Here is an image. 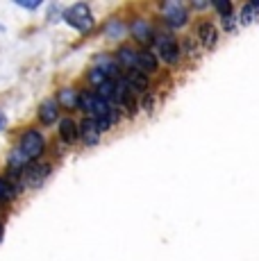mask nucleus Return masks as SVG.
Segmentation results:
<instances>
[{
    "label": "nucleus",
    "instance_id": "1",
    "mask_svg": "<svg viewBox=\"0 0 259 261\" xmlns=\"http://www.w3.org/2000/svg\"><path fill=\"white\" fill-rule=\"evenodd\" d=\"M43 150H46V141H43V137L39 132H34V129H30V132L23 134L21 143H18V150L9 157V164H12V168L21 170L28 162L41 157Z\"/></svg>",
    "mask_w": 259,
    "mask_h": 261
},
{
    "label": "nucleus",
    "instance_id": "2",
    "mask_svg": "<svg viewBox=\"0 0 259 261\" xmlns=\"http://www.w3.org/2000/svg\"><path fill=\"white\" fill-rule=\"evenodd\" d=\"M64 18H66L68 25H73L80 32H87V30L93 28V14L84 3H77V5H73L71 9H66Z\"/></svg>",
    "mask_w": 259,
    "mask_h": 261
},
{
    "label": "nucleus",
    "instance_id": "3",
    "mask_svg": "<svg viewBox=\"0 0 259 261\" xmlns=\"http://www.w3.org/2000/svg\"><path fill=\"white\" fill-rule=\"evenodd\" d=\"M157 48H159V57H162L166 64H177L180 62L182 50H180V46H177V41H173L171 37L162 34V37L157 39Z\"/></svg>",
    "mask_w": 259,
    "mask_h": 261
},
{
    "label": "nucleus",
    "instance_id": "4",
    "mask_svg": "<svg viewBox=\"0 0 259 261\" xmlns=\"http://www.w3.org/2000/svg\"><path fill=\"white\" fill-rule=\"evenodd\" d=\"M82 105L84 109H87L89 114H91L93 118H102V116H107L109 112H112V107H109V102L105 98H100V95H93V93H89V95H84L82 98Z\"/></svg>",
    "mask_w": 259,
    "mask_h": 261
},
{
    "label": "nucleus",
    "instance_id": "5",
    "mask_svg": "<svg viewBox=\"0 0 259 261\" xmlns=\"http://www.w3.org/2000/svg\"><path fill=\"white\" fill-rule=\"evenodd\" d=\"M48 173H50V166H48V164H32V166H28L25 173H23V182L32 189H39L43 182H46Z\"/></svg>",
    "mask_w": 259,
    "mask_h": 261
},
{
    "label": "nucleus",
    "instance_id": "6",
    "mask_svg": "<svg viewBox=\"0 0 259 261\" xmlns=\"http://www.w3.org/2000/svg\"><path fill=\"white\" fill-rule=\"evenodd\" d=\"M164 16L168 18V23L173 28H182L187 23V9L180 3H168V5H164Z\"/></svg>",
    "mask_w": 259,
    "mask_h": 261
},
{
    "label": "nucleus",
    "instance_id": "7",
    "mask_svg": "<svg viewBox=\"0 0 259 261\" xmlns=\"http://www.w3.org/2000/svg\"><path fill=\"white\" fill-rule=\"evenodd\" d=\"M80 134H82L87 145H96L100 141V127H98L96 118H84L82 125H80Z\"/></svg>",
    "mask_w": 259,
    "mask_h": 261
},
{
    "label": "nucleus",
    "instance_id": "8",
    "mask_svg": "<svg viewBox=\"0 0 259 261\" xmlns=\"http://www.w3.org/2000/svg\"><path fill=\"white\" fill-rule=\"evenodd\" d=\"M198 37H200V43H202V46L212 50V48L218 43V30L214 28L212 23H202L200 28H198Z\"/></svg>",
    "mask_w": 259,
    "mask_h": 261
},
{
    "label": "nucleus",
    "instance_id": "9",
    "mask_svg": "<svg viewBox=\"0 0 259 261\" xmlns=\"http://www.w3.org/2000/svg\"><path fill=\"white\" fill-rule=\"evenodd\" d=\"M125 84L132 93H143L148 89V77H146V73H141V71H132V73H127Z\"/></svg>",
    "mask_w": 259,
    "mask_h": 261
},
{
    "label": "nucleus",
    "instance_id": "10",
    "mask_svg": "<svg viewBox=\"0 0 259 261\" xmlns=\"http://www.w3.org/2000/svg\"><path fill=\"white\" fill-rule=\"evenodd\" d=\"M39 118L43 125H50L57 120V100H43L39 107Z\"/></svg>",
    "mask_w": 259,
    "mask_h": 261
},
{
    "label": "nucleus",
    "instance_id": "11",
    "mask_svg": "<svg viewBox=\"0 0 259 261\" xmlns=\"http://www.w3.org/2000/svg\"><path fill=\"white\" fill-rule=\"evenodd\" d=\"M59 137H62L64 143H73L77 139V127L71 118H64L59 120Z\"/></svg>",
    "mask_w": 259,
    "mask_h": 261
},
{
    "label": "nucleus",
    "instance_id": "12",
    "mask_svg": "<svg viewBox=\"0 0 259 261\" xmlns=\"http://www.w3.org/2000/svg\"><path fill=\"white\" fill-rule=\"evenodd\" d=\"M96 68H98V71H102L109 80H114L118 75V64L114 62V59H109L107 55H100V57L96 59Z\"/></svg>",
    "mask_w": 259,
    "mask_h": 261
},
{
    "label": "nucleus",
    "instance_id": "13",
    "mask_svg": "<svg viewBox=\"0 0 259 261\" xmlns=\"http://www.w3.org/2000/svg\"><path fill=\"white\" fill-rule=\"evenodd\" d=\"M137 68L141 73H152L157 68V57L152 53H148V50H143V53H139V57H137Z\"/></svg>",
    "mask_w": 259,
    "mask_h": 261
},
{
    "label": "nucleus",
    "instance_id": "14",
    "mask_svg": "<svg viewBox=\"0 0 259 261\" xmlns=\"http://www.w3.org/2000/svg\"><path fill=\"white\" fill-rule=\"evenodd\" d=\"M132 34H134V39H139V41H143V43H148L152 39V28L148 25L146 21H134L132 23Z\"/></svg>",
    "mask_w": 259,
    "mask_h": 261
},
{
    "label": "nucleus",
    "instance_id": "15",
    "mask_svg": "<svg viewBox=\"0 0 259 261\" xmlns=\"http://www.w3.org/2000/svg\"><path fill=\"white\" fill-rule=\"evenodd\" d=\"M257 16H259V3H250V5H246V7L241 9L239 23H241V25H250V23L257 21Z\"/></svg>",
    "mask_w": 259,
    "mask_h": 261
},
{
    "label": "nucleus",
    "instance_id": "16",
    "mask_svg": "<svg viewBox=\"0 0 259 261\" xmlns=\"http://www.w3.org/2000/svg\"><path fill=\"white\" fill-rule=\"evenodd\" d=\"M59 102H62L64 107L73 109V107H80L82 98H77V93L73 91V89H64V91H59Z\"/></svg>",
    "mask_w": 259,
    "mask_h": 261
},
{
    "label": "nucleus",
    "instance_id": "17",
    "mask_svg": "<svg viewBox=\"0 0 259 261\" xmlns=\"http://www.w3.org/2000/svg\"><path fill=\"white\" fill-rule=\"evenodd\" d=\"M137 57H139V53H134V50H130V48H123L121 53H118V62L127 68H137Z\"/></svg>",
    "mask_w": 259,
    "mask_h": 261
},
{
    "label": "nucleus",
    "instance_id": "18",
    "mask_svg": "<svg viewBox=\"0 0 259 261\" xmlns=\"http://www.w3.org/2000/svg\"><path fill=\"white\" fill-rule=\"evenodd\" d=\"M12 198H14V189L9 187L5 179H0V200H3V202H9Z\"/></svg>",
    "mask_w": 259,
    "mask_h": 261
},
{
    "label": "nucleus",
    "instance_id": "19",
    "mask_svg": "<svg viewBox=\"0 0 259 261\" xmlns=\"http://www.w3.org/2000/svg\"><path fill=\"white\" fill-rule=\"evenodd\" d=\"M223 28H225V30H234V28H237V16H234V14L223 16Z\"/></svg>",
    "mask_w": 259,
    "mask_h": 261
},
{
    "label": "nucleus",
    "instance_id": "20",
    "mask_svg": "<svg viewBox=\"0 0 259 261\" xmlns=\"http://www.w3.org/2000/svg\"><path fill=\"white\" fill-rule=\"evenodd\" d=\"M214 7H216L218 12L223 14V16H227V14H232V5H230V3H216V5H214Z\"/></svg>",
    "mask_w": 259,
    "mask_h": 261
},
{
    "label": "nucleus",
    "instance_id": "21",
    "mask_svg": "<svg viewBox=\"0 0 259 261\" xmlns=\"http://www.w3.org/2000/svg\"><path fill=\"white\" fill-rule=\"evenodd\" d=\"M143 109H146V112H152V95H148V98L143 100Z\"/></svg>",
    "mask_w": 259,
    "mask_h": 261
},
{
    "label": "nucleus",
    "instance_id": "22",
    "mask_svg": "<svg viewBox=\"0 0 259 261\" xmlns=\"http://www.w3.org/2000/svg\"><path fill=\"white\" fill-rule=\"evenodd\" d=\"M21 7H28V9H37L39 7V3H18Z\"/></svg>",
    "mask_w": 259,
    "mask_h": 261
},
{
    "label": "nucleus",
    "instance_id": "23",
    "mask_svg": "<svg viewBox=\"0 0 259 261\" xmlns=\"http://www.w3.org/2000/svg\"><path fill=\"white\" fill-rule=\"evenodd\" d=\"M5 125H7V116H5V114H3V112H0V129H3V127H5Z\"/></svg>",
    "mask_w": 259,
    "mask_h": 261
},
{
    "label": "nucleus",
    "instance_id": "24",
    "mask_svg": "<svg viewBox=\"0 0 259 261\" xmlns=\"http://www.w3.org/2000/svg\"><path fill=\"white\" fill-rule=\"evenodd\" d=\"M0 241H3V225H0Z\"/></svg>",
    "mask_w": 259,
    "mask_h": 261
}]
</instances>
